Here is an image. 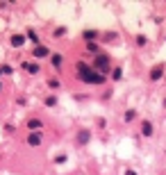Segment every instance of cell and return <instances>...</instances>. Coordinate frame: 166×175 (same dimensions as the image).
Masks as SVG:
<instances>
[{
  "label": "cell",
  "instance_id": "obj_1",
  "mask_svg": "<svg viewBox=\"0 0 166 175\" xmlns=\"http://www.w3.org/2000/svg\"><path fill=\"white\" fill-rule=\"evenodd\" d=\"M78 75L82 77L84 82H89V84H100V82H103V75H100L98 71H94V68L89 66V64H84V62H80Z\"/></svg>",
  "mask_w": 166,
  "mask_h": 175
},
{
  "label": "cell",
  "instance_id": "obj_2",
  "mask_svg": "<svg viewBox=\"0 0 166 175\" xmlns=\"http://www.w3.org/2000/svg\"><path fill=\"white\" fill-rule=\"evenodd\" d=\"M94 71H98L100 75L109 71V59L105 55H98V59H96V64H94Z\"/></svg>",
  "mask_w": 166,
  "mask_h": 175
},
{
  "label": "cell",
  "instance_id": "obj_3",
  "mask_svg": "<svg viewBox=\"0 0 166 175\" xmlns=\"http://www.w3.org/2000/svg\"><path fill=\"white\" fill-rule=\"evenodd\" d=\"M161 73H164V64H159V66H155V68H152V73H150V80H152V82H157V80L161 77Z\"/></svg>",
  "mask_w": 166,
  "mask_h": 175
},
{
  "label": "cell",
  "instance_id": "obj_4",
  "mask_svg": "<svg viewBox=\"0 0 166 175\" xmlns=\"http://www.w3.org/2000/svg\"><path fill=\"white\" fill-rule=\"evenodd\" d=\"M27 143H30V146H39V143H41V134H39V132H32L30 137H27Z\"/></svg>",
  "mask_w": 166,
  "mask_h": 175
},
{
  "label": "cell",
  "instance_id": "obj_5",
  "mask_svg": "<svg viewBox=\"0 0 166 175\" xmlns=\"http://www.w3.org/2000/svg\"><path fill=\"white\" fill-rule=\"evenodd\" d=\"M23 43H25V36H23V34H14V36H11V46L18 48V46H23Z\"/></svg>",
  "mask_w": 166,
  "mask_h": 175
},
{
  "label": "cell",
  "instance_id": "obj_6",
  "mask_svg": "<svg viewBox=\"0 0 166 175\" xmlns=\"http://www.w3.org/2000/svg\"><path fill=\"white\" fill-rule=\"evenodd\" d=\"M34 55H36V57H46V55H48V48H43V46L34 48Z\"/></svg>",
  "mask_w": 166,
  "mask_h": 175
},
{
  "label": "cell",
  "instance_id": "obj_7",
  "mask_svg": "<svg viewBox=\"0 0 166 175\" xmlns=\"http://www.w3.org/2000/svg\"><path fill=\"white\" fill-rule=\"evenodd\" d=\"M143 134H146V137H150V134H152V125L150 123H143Z\"/></svg>",
  "mask_w": 166,
  "mask_h": 175
},
{
  "label": "cell",
  "instance_id": "obj_8",
  "mask_svg": "<svg viewBox=\"0 0 166 175\" xmlns=\"http://www.w3.org/2000/svg\"><path fill=\"white\" fill-rule=\"evenodd\" d=\"M89 141V132L84 130V132H80V143H87Z\"/></svg>",
  "mask_w": 166,
  "mask_h": 175
},
{
  "label": "cell",
  "instance_id": "obj_9",
  "mask_svg": "<svg viewBox=\"0 0 166 175\" xmlns=\"http://www.w3.org/2000/svg\"><path fill=\"white\" fill-rule=\"evenodd\" d=\"M25 68L30 73H39V66H36V64H25Z\"/></svg>",
  "mask_w": 166,
  "mask_h": 175
},
{
  "label": "cell",
  "instance_id": "obj_10",
  "mask_svg": "<svg viewBox=\"0 0 166 175\" xmlns=\"http://www.w3.org/2000/svg\"><path fill=\"white\" fill-rule=\"evenodd\" d=\"M52 64L59 66V64H62V55H52Z\"/></svg>",
  "mask_w": 166,
  "mask_h": 175
},
{
  "label": "cell",
  "instance_id": "obj_11",
  "mask_svg": "<svg viewBox=\"0 0 166 175\" xmlns=\"http://www.w3.org/2000/svg\"><path fill=\"white\" fill-rule=\"evenodd\" d=\"M94 36H96L94 30H87V32H84V39H94Z\"/></svg>",
  "mask_w": 166,
  "mask_h": 175
},
{
  "label": "cell",
  "instance_id": "obj_12",
  "mask_svg": "<svg viewBox=\"0 0 166 175\" xmlns=\"http://www.w3.org/2000/svg\"><path fill=\"white\" fill-rule=\"evenodd\" d=\"M55 103H57V98H52V96H50V98H46V105H48V107H52Z\"/></svg>",
  "mask_w": 166,
  "mask_h": 175
},
{
  "label": "cell",
  "instance_id": "obj_13",
  "mask_svg": "<svg viewBox=\"0 0 166 175\" xmlns=\"http://www.w3.org/2000/svg\"><path fill=\"white\" fill-rule=\"evenodd\" d=\"M87 50H91V52H96V50H98V46H96V43H87Z\"/></svg>",
  "mask_w": 166,
  "mask_h": 175
},
{
  "label": "cell",
  "instance_id": "obj_14",
  "mask_svg": "<svg viewBox=\"0 0 166 175\" xmlns=\"http://www.w3.org/2000/svg\"><path fill=\"white\" fill-rule=\"evenodd\" d=\"M27 125H30V127L34 130V127H39V121H36V118H32V121H30V123H27Z\"/></svg>",
  "mask_w": 166,
  "mask_h": 175
},
{
  "label": "cell",
  "instance_id": "obj_15",
  "mask_svg": "<svg viewBox=\"0 0 166 175\" xmlns=\"http://www.w3.org/2000/svg\"><path fill=\"white\" fill-rule=\"evenodd\" d=\"M132 118H134V112H132V109H130V112L125 114V121H132Z\"/></svg>",
  "mask_w": 166,
  "mask_h": 175
}]
</instances>
